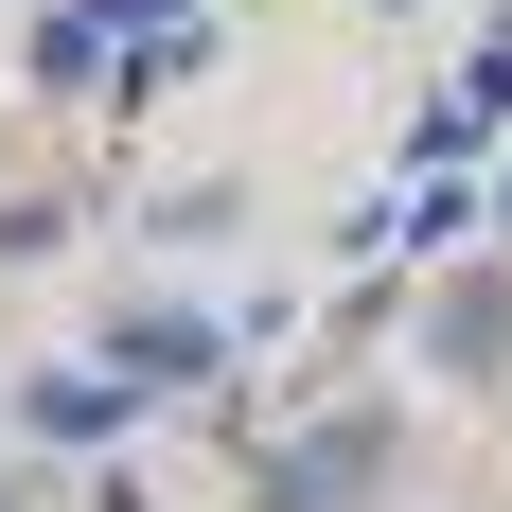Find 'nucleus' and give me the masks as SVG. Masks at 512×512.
I'll use <instances>...</instances> for the list:
<instances>
[{
	"mask_svg": "<svg viewBox=\"0 0 512 512\" xmlns=\"http://www.w3.org/2000/svg\"><path fill=\"white\" fill-rule=\"evenodd\" d=\"M18 424H36V442H106V424H124V371H36Z\"/></svg>",
	"mask_w": 512,
	"mask_h": 512,
	"instance_id": "2",
	"label": "nucleus"
},
{
	"mask_svg": "<svg viewBox=\"0 0 512 512\" xmlns=\"http://www.w3.org/2000/svg\"><path fill=\"white\" fill-rule=\"evenodd\" d=\"M0 512H18V495H0Z\"/></svg>",
	"mask_w": 512,
	"mask_h": 512,
	"instance_id": "4",
	"label": "nucleus"
},
{
	"mask_svg": "<svg viewBox=\"0 0 512 512\" xmlns=\"http://www.w3.org/2000/svg\"><path fill=\"white\" fill-rule=\"evenodd\" d=\"M371 460H389V424H336V442H301V460L265 477V512H336V495H354Z\"/></svg>",
	"mask_w": 512,
	"mask_h": 512,
	"instance_id": "1",
	"label": "nucleus"
},
{
	"mask_svg": "<svg viewBox=\"0 0 512 512\" xmlns=\"http://www.w3.org/2000/svg\"><path fill=\"white\" fill-rule=\"evenodd\" d=\"M124 371H212V318H124Z\"/></svg>",
	"mask_w": 512,
	"mask_h": 512,
	"instance_id": "3",
	"label": "nucleus"
}]
</instances>
